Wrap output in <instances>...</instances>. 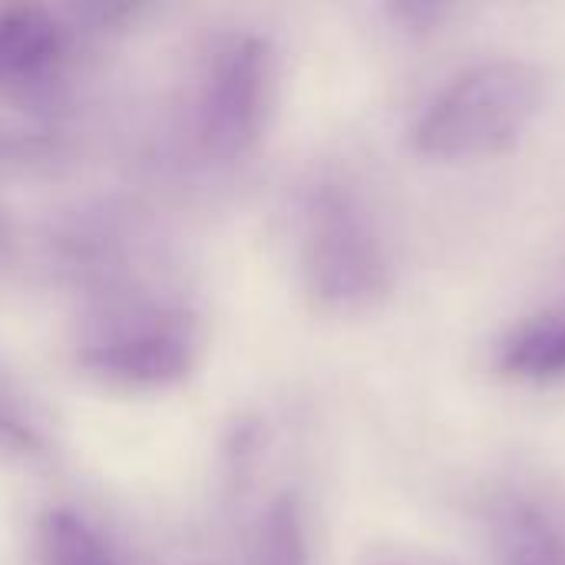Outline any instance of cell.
Wrapping results in <instances>:
<instances>
[{
    "label": "cell",
    "mask_w": 565,
    "mask_h": 565,
    "mask_svg": "<svg viewBox=\"0 0 565 565\" xmlns=\"http://www.w3.org/2000/svg\"><path fill=\"white\" fill-rule=\"evenodd\" d=\"M374 565H434L427 559H414V556H381Z\"/></svg>",
    "instance_id": "8992f818"
},
{
    "label": "cell",
    "mask_w": 565,
    "mask_h": 565,
    "mask_svg": "<svg viewBox=\"0 0 565 565\" xmlns=\"http://www.w3.org/2000/svg\"><path fill=\"white\" fill-rule=\"evenodd\" d=\"M397 13L414 30H434L450 13V7H444V3H404V7H397Z\"/></svg>",
    "instance_id": "5b68a950"
},
{
    "label": "cell",
    "mask_w": 565,
    "mask_h": 565,
    "mask_svg": "<svg viewBox=\"0 0 565 565\" xmlns=\"http://www.w3.org/2000/svg\"><path fill=\"white\" fill-rule=\"evenodd\" d=\"M500 371L520 381L565 377V308L523 321L500 344Z\"/></svg>",
    "instance_id": "3957f363"
},
{
    "label": "cell",
    "mask_w": 565,
    "mask_h": 565,
    "mask_svg": "<svg viewBox=\"0 0 565 565\" xmlns=\"http://www.w3.org/2000/svg\"><path fill=\"white\" fill-rule=\"evenodd\" d=\"M546 103V73L520 56H497L457 73L420 113L414 149L437 162H477L510 152Z\"/></svg>",
    "instance_id": "6da1fadb"
},
{
    "label": "cell",
    "mask_w": 565,
    "mask_h": 565,
    "mask_svg": "<svg viewBox=\"0 0 565 565\" xmlns=\"http://www.w3.org/2000/svg\"><path fill=\"white\" fill-rule=\"evenodd\" d=\"M315 278L318 291L334 305H367L391 285L384 235L351 192H331L318 209Z\"/></svg>",
    "instance_id": "7a4b0ae2"
},
{
    "label": "cell",
    "mask_w": 565,
    "mask_h": 565,
    "mask_svg": "<svg viewBox=\"0 0 565 565\" xmlns=\"http://www.w3.org/2000/svg\"><path fill=\"white\" fill-rule=\"evenodd\" d=\"M265 565H308V559H305V546H301V533H298V523H295V516H291L288 510L278 513V520H275V526H271Z\"/></svg>",
    "instance_id": "277c9868"
}]
</instances>
